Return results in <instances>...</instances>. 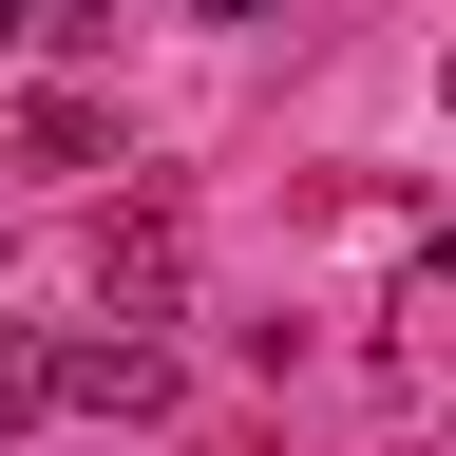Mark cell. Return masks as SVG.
I'll use <instances>...</instances> for the list:
<instances>
[{
    "label": "cell",
    "instance_id": "52a82bcc",
    "mask_svg": "<svg viewBox=\"0 0 456 456\" xmlns=\"http://www.w3.org/2000/svg\"><path fill=\"white\" fill-rule=\"evenodd\" d=\"M437 95H456V57H437Z\"/></svg>",
    "mask_w": 456,
    "mask_h": 456
},
{
    "label": "cell",
    "instance_id": "5b68a950",
    "mask_svg": "<svg viewBox=\"0 0 456 456\" xmlns=\"http://www.w3.org/2000/svg\"><path fill=\"white\" fill-rule=\"evenodd\" d=\"M191 20H285V0H191Z\"/></svg>",
    "mask_w": 456,
    "mask_h": 456
},
{
    "label": "cell",
    "instance_id": "6da1fadb",
    "mask_svg": "<svg viewBox=\"0 0 456 456\" xmlns=\"http://www.w3.org/2000/svg\"><path fill=\"white\" fill-rule=\"evenodd\" d=\"M38 380H57V419H171V342H134V323L38 342Z\"/></svg>",
    "mask_w": 456,
    "mask_h": 456
},
{
    "label": "cell",
    "instance_id": "ba28073f",
    "mask_svg": "<svg viewBox=\"0 0 456 456\" xmlns=\"http://www.w3.org/2000/svg\"><path fill=\"white\" fill-rule=\"evenodd\" d=\"M437 437H456V399H437Z\"/></svg>",
    "mask_w": 456,
    "mask_h": 456
},
{
    "label": "cell",
    "instance_id": "8992f818",
    "mask_svg": "<svg viewBox=\"0 0 456 456\" xmlns=\"http://www.w3.org/2000/svg\"><path fill=\"white\" fill-rule=\"evenodd\" d=\"M20 38H38V20H20V0H0V57H20Z\"/></svg>",
    "mask_w": 456,
    "mask_h": 456
},
{
    "label": "cell",
    "instance_id": "277c9868",
    "mask_svg": "<svg viewBox=\"0 0 456 456\" xmlns=\"http://www.w3.org/2000/svg\"><path fill=\"white\" fill-rule=\"evenodd\" d=\"M57 419V380H38V342H0V437H38Z\"/></svg>",
    "mask_w": 456,
    "mask_h": 456
},
{
    "label": "cell",
    "instance_id": "3957f363",
    "mask_svg": "<svg viewBox=\"0 0 456 456\" xmlns=\"http://www.w3.org/2000/svg\"><path fill=\"white\" fill-rule=\"evenodd\" d=\"M20 152H38V171H95L114 134H95V95H38V114H20Z\"/></svg>",
    "mask_w": 456,
    "mask_h": 456
},
{
    "label": "cell",
    "instance_id": "7a4b0ae2",
    "mask_svg": "<svg viewBox=\"0 0 456 456\" xmlns=\"http://www.w3.org/2000/svg\"><path fill=\"white\" fill-rule=\"evenodd\" d=\"M95 285H114V323H171V305H191V228H171V209H95Z\"/></svg>",
    "mask_w": 456,
    "mask_h": 456
}]
</instances>
